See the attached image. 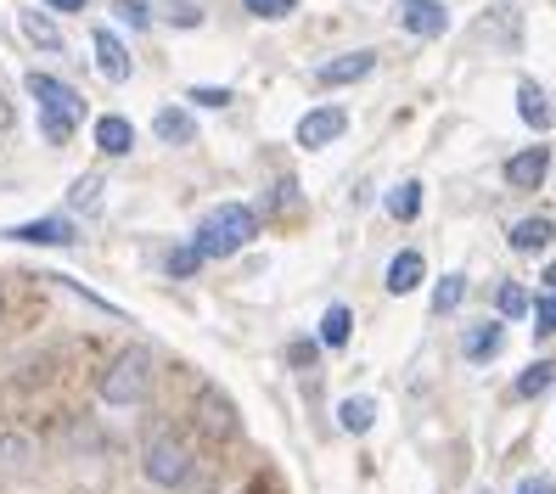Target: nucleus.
Returning <instances> with one entry per match:
<instances>
[{
  "instance_id": "nucleus-1",
  "label": "nucleus",
  "mask_w": 556,
  "mask_h": 494,
  "mask_svg": "<svg viewBox=\"0 0 556 494\" xmlns=\"http://www.w3.org/2000/svg\"><path fill=\"white\" fill-rule=\"evenodd\" d=\"M253 237H258V214L242 208V203H219L214 214L198 219V237H191V248H198L203 258H231V253H242Z\"/></svg>"
},
{
  "instance_id": "nucleus-2",
  "label": "nucleus",
  "mask_w": 556,
  "mask_h": 494,
  "mask_svg": "<svg viewBox=\"0 0 556 494\" xmlns=\"http://www.w3.org/2000/svg\"><path fill=\"white\" fill-rule=\"evenodd\" d=\"M28 96L40 102V129H46V141L62 147V141L74 136V124L85 118V96H79L74 85L51 79V74H28Z\"/></svg>"
},
{
  "instance_id": "nucleus-3",
  "label": "nucleus",
  "mask_w": 556,
  "mask_h": 494,
  "mask_svg": "<svg viewBox=\"0 0 556 494\" xmlns=\"http://www.w3.org/2000/svg\"><path fill=\"white\" fill-rule=\"evenodd\" d=\"M147 388H152V354H147V349L118 354L113 366L102 371V400H108V405H141Z\"/></svg>"
},
{
  "instance_id": "nucleus-4",
  "label": "nucleus",
  "mask_w": 556,
  "mask_h": 494,
  "mask_svg": "<svg viewBox=\"0 0 556 494\" xmlns=\"http://www.w3.org/2000/svg\"><path fill=\"white\" fill-rule=\"evenodd\" d=\"M141 467H147V478L152 483H163V489H175V483H186V472H191V455H186V439L180 433H152L147 439V455H141Z\"/></svg>"
},
{
  "instance_id": "nucleus-5",
  "label": "nucleus",
  "mask_w": 556,
  "mask_h": 494,
  "mask_svg": "<svg viewBox=\"0 0 556 494\" xmlns=\"http://www.w3.org/2000/svg\"><path fill=\"white\" fill-rule=\"evenodd\" d=\"M343 129H349V113L343 107H315V113L299 118V147L304 152H320V147H332Z\"/></svg>"
},
{
  "instance_id": "nucleus-6",
  "label": "nucleus",
  "mask_w": 556,
  "mask_h": 494,
  "mask_svg": "<svg viewBox=\"0 0 556 494\" xmlns=\"http://www.w3.org/2000/svg\"><path fill=\"white\" fill-rule=\"evenodd\" d=\"M371 68H377V51H343V56H332V62H320V68H315V79H320L326 90H338V85L366 79Z\"/></svg>"
},
{
  "instance_id": "nucleus-7",
  "label": "nucleus",
  "mask_w": 556,
  "mask_h": 494,
  "mask_svg": "<svg viewBox=\"0 0 556 494\" xmlns=\"http://www.w3.org/2000/svg\"><path fill=\"white\" fill-rule=\"evenodd\" d=\"M7 237H12V242H40V248H74L79 230H74L68 219H28V225H12Z\"/></svg>"
},
{
  "instance_id": "nucleus-8",
  "label": "nucleus",
  "mask_w": 556,
  "mask_h": 494,
  "mask_svg": "<svg viewBox=\"0 0 556 494\" xmlns=\"http://www.w3.org/2000/svg\"><path fill=\"white\" fill-rule=\"evenodd\" d=\"M96 68H102L108 85L129 79V51H124V40L113 35V28H96Z\"/></svg>"
},
{
  "instance_id": "nucleus-9",
  "label": "nucleus",
  "mask_w": 556,
  "mask_h": 494,
  "mask_svg": "<svg viewBox=\"0 0 556 494\" xmlns=\"http://www.w3.org/2000/svg\"><path fill=\"white\" fill-rule=\"evenodd\" d=\"M405 28L421 35V40H439L450 28V12L439 7V0H405Z\"/></svg>"
},
{
  "instance_id": "nucleus-10",
  "label": "nucleus",
  "mask_w": 556,
  "mask_h": 494,
  "mask_svg": "<svg viewBox=\"0 0 556 494\" xmlns=\"http://www.w3.org/2000/svg\"><path fill=\"white\" fill-rule=\"evenodd\" d=\"M152 129H157V141H169V147H191V141H198V124H191L186 107H157Z\"/></svg>"
},
{
  "instance_id": "nucleus-11",
  "label": "nucleus",
  "mask_w": 556,
  "mask_h": 494,
  "mask_svg": "<svg viewBox=\"0 0 556 494\" xmlns=\"http://www.w3.org/2000/svg\"><path fill=\"white\" fill-rule=\"evenodd\" d=\"M545 169H551V152H545V147H529V152H517V157L506 163V180H511L517 191H529V186L545 180Z\"/></svg>"
},
{
  "instance_id": "nucleus-12",
  "label": "nucleus",
  "mask_w": 556,
  "mask_h": 494,
  "mask_svg": "<svg viewBox=\"0 0 556 494\" xmlns=\"http://www.w3.org/2000/svg\"><path fill=\"white\" fill-rule=\"evenodd\" d=\"M96 147H102L108 157H124L129 147H136V129H129V118H118V113L96 118Z\"/></svg>"
},
{
  "instance_id": "nucleus-13",
  "label": "nucleus",
  "mask_w": 556,
  "mask_h": 494,
  "mask_svg": "<svg viewBox=\"0 0 556 494\" xmlns=\"http://www.w3.org/2000/svg\"><path fill=\"white\" fill-rule=\"evenodd\" d=\"M421 276H428V265H421V253H400L394 265H388V292H394V299H405V292H416L421 287Z\"/></svg>"
},
{
  "instance_id": "nucleus-14",
  "label": "nucleus",
  "mask_w": 556,
  "mask_h": 494,
  "mask_svg": "<svg viewBox=\"0 0 556 494\" xmlns=\"http://www.w3.org/2000/svg\"><path fill=\"white\" fill-rule=\"evenodd\" d=\"M17 28H23V35L35 40L40 51H62V28H56V23H51L46 12H35V7H23V12H17Z\"/></svg>"
},
{
  "instance_id": "nucleus-15",
  "label": "nucleus",
  "mask_w": 556,
  "mask_h": 494,
  "mask_svg": "<svg viewBox=\"0 0 556 494\" xmlns=\"http://www.w3.org/2000/svg\"><path fill=\"white\" fill-rule=\"evenodd\" d=\"M517 113H522V124H529V129H551V102H545V90L529 85V79L517 85Z\"/></svg>"
},
{
  "instance_id": "nucleus-16",
  "label": "nucleus",
  "mask_w": 556,
  "mask_h": 494,
  "mask_svg": "<svg viewBox=\"0 0 556 494\" xmlns=\"http://www.w3.org/2000/svg\"><path fill=\"white\" fill-rule=\"evenodd\" d=\"M551 237H556V225H551L545 214H534V219H517V225H511V248H522V253L545 248Z\"/></svg>"
},
{
  "instance_id": "nucleus-17",
  "label": "nucleus",
  "mask_w": 556,
  "mask_h": 494,
  "mask_svg": "<svg viewBox=\"0 0 556 494\" xmlns=\"http://www.w3.org/2000/svg\"><path fill=\"white\" fill-rule=\"evenodd\" d=\"M551 382H556V366H551V359H534V366L511 382V400H540Z\"/></svg>"
},
{
  "instance_id": "nucleus-18",
  "label": "nucleus",
  "mask_w": 556,
  "mask_h": 494,
  "mask_svg": "<svg viewBox=\"0 0 556 494\" xmlns=\"http://www.w3.org/2000/svg\"><path fill=\"white\" fill-rule=\"evenodd\" d=\"M501 349V320H483V326H472L467 332V366H483L489 354Z\"/></svg>"
},
{
  "instance_id": "nucleus-19",
  "label": "nucleus",
  "mask_w": 556,
  "mask_h": 494,
  "mask_svg": "<svg viewBox=\"0 0 556 494\" xmlns=\"http://www.w3.org/2000/svg\"><path fill=\"white\" fill-rule=\"evenodd\" d=\"M338 421L349 427V433H371V421H377V400L354 393V400H343V405H338Z\"/></svg>"
},
{
  "instance_id": "nucleus-20",
  "label": "nucleus",
  "mask_w": 556,
  "mask_h": 494,
  "mask_svg": "<svg viewBox=\"0 0 556 494\" xmlns=\"http://www.w3.org/2000/svg\"><path fill=\"white\" fill-rule=\"evenodd\" d=\"M349 332H354V315L343 304H332V309L320 315V343L326 349H349Z\"/></svg>"
},
{
  "instance_id": "nucleus-21",
  "label": "nucleus",
  "mask_w": 556,
  "mask_h": 494,
  "mask_svg": "<svg viewBox=\"0 0 556 494\" xmlns=\"http://www.w3.org/2000/svg\"><path fill=\"white\" fill-rule=\"evenodd\" d=\"M388 214H394L400 225H410V219L421 214V186H416V180H405V186L388 191Z\"/></svg>"
},
{
  "instance_id": "nucleus-22",
  "label": "nucleus",
  "mask_w": 556,
  "mask_h": 494,
  "mask_svg": "<svg viewBox=\"0 0 556 494\" xmlns=\"http://www.w3.org/2000/svg\"><path fill=\"white\" fill-rule=\"evenodd\" d=\"M198 416H203V427H208V433H237V416H231V405H225L219 393H203Z\"/></svg>"
},
{
  "instance_id": "nucleus-23",
  "label": "nucleus",
  "mask_w": 556,
  "mask_h": 494,
  "mask_svg": "<svg viewBox=\"0 0 556 494\" xmlns=\"http://www.w3.org/2000/svg\"><path fill=\"white\" fill-rule=\"evenodd\" d=\"M462 304H467V276H444L433 287V315H455Z\"/></svg>"
},
{
  "instance_id": "nucleus-24",
  "label": "nucleus",
  "mask_w": 556,
  "mask_h": 494,
  "mask_svg": "<svg viewBox=\"0 0 556 494\" xmlns=\"http://www.w3.org/2000/svg\"><path fill=\"white\" fill-rule=\"evenodd\" d=\"M495 309H501L506 320H522V315H529V292H522L517 281H506V287L495 292Z\"/></svg>"
},
{
  "instance_id": "nucleus-25",
  "label": "nucleus",
  "mask_w": 556,
  "mask_h": 494,
  "mask_svg": "<svg viewBox=\"0 0 556 494\" xmlns=\"http://www.w3.org/2000/svg\"><path fill=\"white\" fill-rule=\"evenodd\" d=\"M68 203H74V208H96V203H102V180H96V175H79L74 191H68Z\"/></svg>"
},
{
  "instance_id": "nucleus-26",
  "label": "nucleus",
  "mask_w": 556,
  "mask_h": 494,
  "mask_svg": "<svg viewBox=\"0 0 556 494\" xmlns=\"http://www.w3.org/2000/svg\"><path fill=\"white\" fill-rule=\"evenodd\" d=\"M198 265H203V253H198V248H191V242L169 253V276H175V281H186V276H191V270H198Z\"/></svg>"
},
{
  "instance_id": "nucleus-27",
  "label": "nucleus",
  "mask_w": 556,
  "mask_h": 494,
  "mask_svg": "<svg viewBox=\"0 0 556 494\" xmlns=\"http://www.w3.org/2000/svg\"><path fill=\"white\" fill-rule=\"evenodd\" d=\"M113 12L129 23V28H147L152 23V12H147V0H113Z\"/></svg>"
},
{
  "instance_id": "nucleus-28",
  "label": "nucleus",
  "mask_w": 556,
  "mask_h": 494,
  "mask_svg": "<svg viewBox=\"0 0 556 494\" xmlns=\"http://www.w3.org/2000/svg\"><path fill=\"white\" fill-rule=\"evenodd\" d=\"M242 7H248L253 17H287L292 7H299V0H242Z\"/></svg>"
},
{
  "instance_id": "nucleus-29",
  "label": "nucleus",
  "mask_w": 556,
  "mask_h": 494,
  "mask_svg": "<svg viewBox=\"0 0 556 494\" xmlns=\"http://www.w3.org/2000/svg\"><path fill=\"white\" fill-rule=\"evenodd\" d=\"M191 102H198V107H225V102H231V90H225V85H198V90H191Z\"/></svg>"
},
{
  "instance_id": "nucleus-30",
  "label": "nucleus",
  "mask_w": 556,
  "mask_h": 494,
  "mask_svg": "<svg viewBox=\"0 0 556 494\" xmlns=\"http://www.w3.org/2000/svg\"><path fill=\"white\" fill-rule=\"evenodd\" d=\"M534 315H540V320H534L540 332H556V292H545V299L534 304Z\"/></svg>"
},
{
  "instance_id": "nucleus-31",
  "label": "nucleus",
  "mask_w": 556,
  "mask_h": 494,
  "mask_svg": "<svg viewBox=\"0 0 556 494\" xmlns=\"http://www.w3.org/2000/svg\"><path fill=\"white\" fill-rule=\"evenodd\" d=\"M28 455V439H12V433H0V460H23Z\"/></svg>"
},
{
  "instance_id": "nucleus-32",
  "label": "nucleus",
  "mask_w": 556,
  "mask_h": 494,
  "mask_svg": "<svg viewBox=\"0 0 556 494\" xmlns=\"http://www.w3.org/2000/svg\"><path fill=\"white\" fill-rule=\"evenodd\" d=\"M169 23H180V28H191V23H203V12H191V7H186V0H175V7H169Z\"/></svg>"
},
{
  "instance_id": "nucleus-33",
  "label": "nucleus",
  "mask_w": 556,
  "mask_h": 494,
  "mask_svg": "<svg viewBox=\"0 0 556 494\" xmlns=\"http://www.w3.org/2000/svg\"><path fill=\"white\" fill-rule=\"evenodd\" d=\"M517 494H556V483H551V478H522Z\"/></svg>"
},
{
  "instance_id": "nucleus-34",
  "label": "nucleus",
  "mask_w": 556,
  "mask_h": 494,
  "mask_svg": "<svg viewBox=\"0 0 556 494\" xmlns=\"http://www.w3.org/2000/svg\"><path fill=\"white\" fill-rule=\"evenodd\" d=\"M309 359H315V349H309V343H292V366H299V371H304V366H309Z\"/></svg>"
},
{
  "instance_id": "nucleus-35",
  "label": "nucleus",
  "mask_w": 556,
  "mask_h": 494,
  "mask_svg": "<svg viewBox=\"0 0 556 494\" xmlns=\"http://www.w3.org/2000/svg\"><path fill=\"white\" fill-rule=\"evenodd\" d=\"M46 7H56V12H85V0H46Z\"/></svg>"
},
{
  "instance_id": "nucleus-36",
  "label": "nucleus",
  "mask_w": 556,
  "mask_h": 494,
  "mask_svg": "<svg viewBox=\"0 0 556 494\" xmlns=\"http://www.w3.org/2000/svg\"><path fill=\"white\" fill-rule=\"evenodd\" d=\"M0 129H12V107H7V96H0Z\"/></svg>"
},
{
  "instance_id": "nucleus-37",
  "label": "nucleus",
  "mask_w": 556,
  "mask_h": 494,
  "mask_svg": "<svg viewBox=\"0 0 556 494\" xmlns=\"http://www.w3.org/2000/svg\"><path fill=\"white\" fill-rule=\"evenodd\" d=\"M545 287H551V292H556V265H551V270H545Z\"/></svg>"
}]
</instances>
